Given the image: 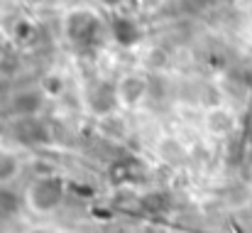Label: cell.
Listing matches in <instances>:
<instances>
[{"label": "cell", "instance_id": "6da1fadb", "mask_svg": "<svg viewBox=\"0 0 252 233\" xmlns=\"http://www.w3.org/2000/svg\"><path fill=\"white\" fill-rule=\"evenodd\" d=\"M64 32L69 42L79 49H95L103 37V25L95 12L91 10H74L64 20Z\"/></svg>", "mask_w": 252, "mask_h": 233}, {"label": "cell", "instance_id": "7a4b0ae2", "mask_svg": "<svg viewBox=\"0 0 252 233\" xmlns=\"http://www.w3.org/2000/svg\"><path fill=\"white\" fill-rule=\"evenodd\" d=\"M64 194H66V184L62 177H42L37 179L32 187H30V206L37 211V214H52L57 211L62 204H64Z\"/></svg>", "mask_w": 252, "mask_h": 233}, {"label": "cell", "instance_id": "3957f363", "mask_svg": "<svg viewBox=\"0 0 252 233\" xmlns=\"http://www.w3.org/2000/svg\"><path fill=\"white\" fill-rule=\"evenodd\" d=\"M88 106L93 113L98 116H108L120 106L118 98V83H108V81H98L88 88Z\"/></svg>", "mask_w": 252, "mask_h": 233}, {"label": "cell", "instance_id": "277c9868", "mask_svg": "<svg viewBox=\"0 0 252 233\" xmlns=\"http://www.w3.org/2000/svg\"><path fill=\"white\" fill-rule=\"evenodd\" d=\"M145 96H147V81L142 77L130 74V77H125V78L118 81V98H120V106H137Z\"/></svg>", "mask_w": 252, "mask_h": 233}, {"label": "cell", "instance_id": "5b68a950", "mask_svg": "<svg viewBox=\"0 0 252 233\" xmlns=\"http://www.w3.org/2000/svg\"><path fill=\"white\" fill-rule=\"evenodd\" d=\"M110 32H113V39L123 47H135L142 39V27L130 17H115L110 22Z\"/></svg>", "mask_w": 252, "mask_h": 233}, {"label": "cell", "instance_id": "8992f818", "mask_svg": "<svg viewBox=\"0 0 252 233\" xmlns=\"http://www.w3.org/2000/svg\"><path fill=\"white\" fill-rule=\"evenodd\" d=\"M15 135H17L22 143H42V140L47 138L44 125L37 123L32 116H25V118L17 120V125H15Z\"/></svg>", "mask_w": 252, "mask_h": 233}, {"label": "cell", "instance_id": "52a82bcc", "mask_svg": "<svg viewBox=\"0 0 252 233\" xmlns=\"http://www.w3.org/2000/svg\"><path fill=\"white\" fill-rule=\"evenodd\" d=\"M39 108H42V93H37V91H25V93L15 96V101H12V111L20 118L34 116Z\"/></svg>", "mask_w": 252, "mask_h": 233}, {"label": "cell", "instance_id": "ba28073f", "mask_svg": "<svg viewBox=\"0 0 252 233\" xmlns=\"http://www.w3.org/2000/svg\"><path fill=\"white\" fill-rule=\"evenodd\" d=\"M140 177H142V167H140L137 162H130V159L118 162V164H113V169H110V179H113L115 184L137 182Z\"/></svg>", "mask_w": 252, "mask_h": 233}, {"label": "cell", "instance_id": "9c48e42d", "mask_svg": "<svg viewBox=\"0 0 252 233\" xmlns=\"http://www.w3.org/2000/svg\"><path fill=\"white\" fill-rule=\"evenodd\" d=\"M20 214V196L12 189L0 187V224L12 221Z\"/></svg>", "mask_w": 252, "mask_h": 233}, {"label": "cell", "instance_id": "30bf717a", "mask_svg": "<svg viewBox=\"0 0 252 233\" xmlns=\"http://www.w3.org/2000/svg\"><path fill=\"white\" fill-rule=\"evenodd\" d=\"M20 174V157L15 155L12 150L0 148V184L12 182Z\"/></svg>", "mask_w": 252, "mask_h": 233}, {"label": "cell", "instance_id": "8fae6325", "mask_svg": "<svg viewBox=\"0 0 252 233\" xmlns=\"http://www.w3.org/2000/svg\"><path fill=\"white\" fill-rule=\"evenodd\" d=\"M208 128L213 133H228L233 128V118L225 111H211L208 113Z\"/></svg>", "mask_w": 252, "mask_h": 233}, {"label": "cell", "instance_id": "7c38bea8", "mask_svg": "<svg viewBox=\"0 0 252 233\" xmlns=\"http://www.w3.org/2000/svg\"><path fill=\"white\" fill-rule=\"evenodd\" d=\"M169 204V199L162 194V192H152V194H145L142 196V206L147 211H164Z\"/></svg>", "mask_w": 252, "mask_h": 233}, {"label": "cell", "instance_id": "4fadbf2b", "mask_svg": "<svg viewBox=\"0 0 252 233\" xmlns=\"http://www.w3.org/2000/svg\"><path fill=\"white\" fill-rule=\"evenodd\" d=\"M59 88H62L59 78H47V91L49 93H59Z\"/></svg>", "mask_w": 252, "mask_h": 233}, {"label": "cell", "instance_id": "5bb4252c", "mask_svg": "<svg viewBox=\"0 0 252 233\" xmlns=\"http://www.w3.org/2000/svg\"><path fill=\"white\" fill-rule=\"evenodd\" d=\"M103 2H105V5H110V7H115V5H120L123 0H103Z\"/></svg>", "mask_w": 252, "mask_h": 233}, {"label": "cell", "instance_id": "9a60e30c", "mask_svg": "<svg viewBox=\"0 0 252 233\" xmlns=\"http://www.w3.org/2000/svg\"><path fill=\"white\" fill-rule=\"evenodd\" d=\"M0 233H2V231H0Z\"/></svg>", "mask_w": 252, "mask_h": 233}]
</instances>
